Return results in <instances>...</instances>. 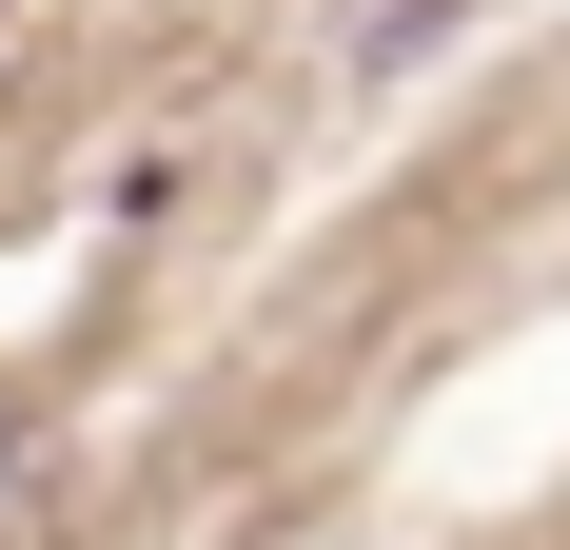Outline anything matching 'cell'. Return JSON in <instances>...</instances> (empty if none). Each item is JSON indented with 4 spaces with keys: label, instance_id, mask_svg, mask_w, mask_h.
Returning a JSON list of instances; mask_svg holds the SVG:
<instances>
[{
    "label": "cell",
    "instance_id": "1",
    "mask_svg": "<svg viewBox=\"0 0 570 550\" xmlns=\"http://www.w3.org/2000/svg\"><path fill=\"white\" fill-rule=\"evenodd\" d=\"M453 20H472V0H394V20H354V79H413V59L453 40Z\"/></svg>",
    "mask_w": 570,
    "mask_h": 550
}]
</instances>
